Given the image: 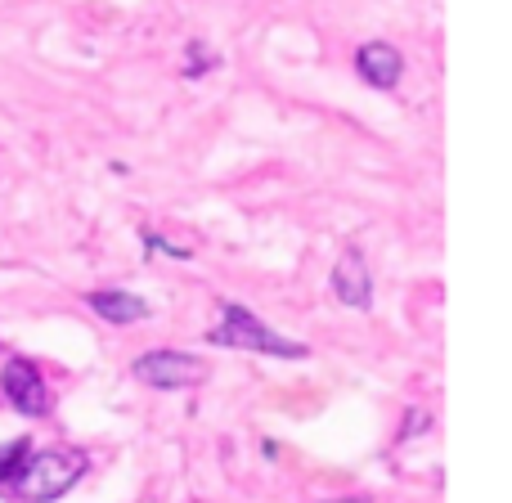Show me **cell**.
I'll return each instance as SVG.
<instances>
[{
    "label": "cell",
    "mask_w": 512,
    "mask_h": 503,
    "mask_svg": "<svg viewBox=\"0 0 512 503\" xmlns=\"http://www.w3.org/2000/svg\"><path fill=\"white\" fill-rule=\"evenodd\" d=\"M207 342L225 346V351H256V355H270V360H306L310 355L306 342H292V337L274 333L261 315H252L248 306H234V301L221 306V324L207 333Z\"/></svg>",
    "instance_id": "6da1fadb"
},
{
    "label": "cell",
    "mask_w": 512,
    "mask_h": 503,
    "mask_svg": "<svg viewBox=\"0 0 512 503\" xmlns=\"http://www.w3.org/2000/svg\"><path fill=\"white\" fill-rule=\"evenodd\" d=\"M81 477H86V454L68 450V445H54V450L27 454L23 472H18V481L9 490L23 503H54L68 495Z\"/></svg>",
    "instance_id": "7a4b0ae2"
},
{
    "label": "cell",
    "mask_w": 512,
    "mask_h": 503,
    "mask_svg": "<svg viewBox=\"0 0 512 503\" xmlns=\"http://www.w3.org/2000/svg\"><path fill=\"white\" fill-rule=\"evenodd\" d=\"M131 373L153 391H185L207 382V364L189 351H144L131 364Z\"/></svg>",
    "instance_id": "3957f363"
},
{
    "label": "cell",
    "mask_w": 512,
    "mask_h": 503,
    "mask_svg": "<svg viewBox=\"0 0 512 503\" xmlns=\"http://www.w3.org/2000/svg\"><path fill=\"white\" fill-rule=\"evenodd\" d=\"M0 391H5V400L23 418H45L54 409V396H50V387H45L41 369H36L32 360H23V355L5 360V369H0Z\"/></svg>",
    "instance_id": "277c9868"
},
{
    "label": "cell",
    "mask_w": 512,
    "mask_h": 503,
    "mask_svg": "<svg viewBox=\"0 0 512 503\" xmlns=\"http://www.w3.org/2000/svg\"><path fill=\"white\" fill-rule=\"evenodd\" d=\"M333 297L342 301V306L351 310H369L373 306V279H369V261H364L355 248H346L342 256H337L333 265Z\"/></svg>",
    "instance_id": "5b68a950"
},
{
    "label": "cell",
    "mask_w": 512,
    "mask_h": 503,
    "mask_svg": "<svg viewBox=\"0 0 512 503\" xmlns=\"http://www.w3.org/2000/svg\"><path fill=\"white\" fill-rule=\"evenodd\" d=\"M355 72H360L373 90H396L400 72H405V54L391 41H369L355 50Z\"/></svg>",
    "instance_id": "8992f818"
},
{
    "label": "cell",
    "mask_w": 512,
    "mask_h": 503,
    "mask_svg": "<svg viewBox=\"0 0 512 503\" xmlns=\"http://www.w3.org/2000/svg\"><path fill=\"white\" fill-rule=\"evenodd\" d=\"M86 306L95 310L104 324H140L149 315V301L140 292H126V288H99L86 297Z\"/></svg>",
    "instance_id": "52a82bcc"
},
{
    "label": "cell",
    "mask_w": 512,
    "mask_h": 503,
    "mask_svg": "<svg viewBox=\"0 0 512 503\" xmlns=\"http://www.w3.org/2000/svg\"><path fill=\"white\" fill-rule=\"evenodd\" d=\"M27 454H32V445L18 436V441H9V445H0V486H14L18 481V472H23V463H27Z\"/></svg>",
    "instance_id": "ba28073f"
},
{
    "label": "cell",
    "mask_w": 512,
    "mask_h": 503,
    "mask_svg": "<svg viewBox=\"0 0 512 503\" xmlns=\"http://www.w3.org/2000/svg\"><path fill=\"white\" fill-rule=\"evenodd\" d=\"M140 239H144V248H149V252H162V256H176V261H189V256H194V252H189V248H171V243H167V239H158V234H153V230H144V234H140Z\"/></svg>",
    "instance_id": "9c48e42d"
},
{
    "label": "cell",
    "mask_w": 512,
    "mask_h": 503,
    "mask_svg": "<svg viewBox=\"0 0 512 503\" xmlns=\"http://www.w3.org/2000/svg\"><path fill=\"white\" fill-rule=\"evenodd\" d=\"M319 503H373V499H360V495H351V499H319Z\"/></svg>",
    "instance_id": "30bf717a"
}]
</instances>
